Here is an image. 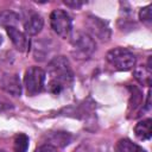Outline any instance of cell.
<instances>
[{
	"label": "cell",
	"mask_w": 152,
	"mask_h": 152,
	"mask_svg": "<svg viewBox=\"0 0 152 152\" xmlns=\"http://www.w3.org/2000/svg\"><path fill=\"white\" fill-rule=\"evenodd\" d=\"M48 90L55 95L59 94L72 82V70L69 61L64 56L55 57L48 65Z\"/></svg>",
	"instance_id": "1"
},
{
	"label": "cell",
	"mask_w": 152,
	"mask_h": 152,
	"mask_svg": "<svg viewBox=\"0 0 152 152\" xmlns=\"http://www.w3.org/2000/svg\"><path fill=\"white\" fill-rule=\"evenodd\" d=\"M96 50L95 40L87 33L77 32L71 38V53L77 59L89 58Z\"/></svg>",
	"instance_id": "2"
},
{
	"label": "cell",
	"mask_w": 152,
	"mask_h": 152,
	"mask_svg": "<svg viewBox=\"0 0 152 152\" xmlns=\"http://www.w3.org/2000/svg\"><path fill=\"white\" fill-rule=\"evenodd\" d=\"M108 63L120 71H127L134 68L137 58L129 50L125 48H115L107 52L106 56Z\"/></svg>",
	"instance_id": "3"
},
{
	"label": "cell",
	"mask_w": 152,
	"mask_h": 152,
	"mask_svg": "<svg viewBox=\"0 0 152 152\" xmlns=\"http://www.w3.org/2000/svg\"><path fill=\"white\" fill-rule=\"evenodd\" d=\"M45 82V71L39 66H30L25 71L24 86L27 95L34 96L39 94L44 88Z\"/></svg>",
	"instance_id": "4"
},
{
	"label": "cell",
	"mask_w": 152,
	"mask_h": 152,
	"mask_svg": "<svg viewBox=\"0 0 152 152\" xmlns=\"http://www.w3.org/2000/svg\"><path fill=\"white\" fill-rule=\"evenodd\" d=\"M50 24L53 32L61 38H68L72 30L70 15L63 10H53L50 14Z\"/></svg>",
	"instance_id": "5"
},
{
	"label": "cell",
	"mask_w": 152,
	"mask_h": 152,
	"mask_svg": "<svg viewBox=\"0 0 152 152\" xmlns=\"http://www.w3.org/2000/svg\"><path fill=\"white\" fill-rule=\"evenodd\" d=\"M0 86L6 93L13 96H20L21 94V84L17 74H4L0 80Z\"/></svg>",
	"instance_id": "6"
},
{
	"label": "cell",
	"mask_w": 152,
	"mask_h": 152,
	"mask_svg": "<svg viewBox=\"0 0 152 152\" xmlns=\"http://www.w3.org/2000/svg\"><path fill=\"white\" fill-rule=\"evenodd\" d=\"M87 26L89 27L90 32L96 36L97 38L104 40L109 37V28L107 26V24L101 20L97 17H89L87 19Z\"/></svg>",
	"instance_id": "7"
},
{
	"label": "cell",
	"mask_w": 152,
	"mask_h": 152,
	"mask_svg": "<svg viewBox=\"0 0 152 152\" xmlns=\"http://www.w3.org/2000/svg\"><path fill=\"white\" fill-rule=\"evenodd\" d=\"M8 37L11 38L13 45L19 50V51H26L30 46V40L28 37L21 32L20 30H18L17 27H7L6 28Z\"/></svg>",
	"instance_id": "8"
},
{
	"label": "cell",
	"mask_w": 152,
	"mask_h": 152,
	"mask_svg": "<svg viewBox=\"0 0 152 152\" xmlns=\"http://www.w3.org/2000/svg\"><path fill=\"white\" fill-rule=\"evenodd\" d=\"M44 26V20L43 18L37 14V13H33L31 14L26 21L24 23V30H25V34L26 36H36L38 34L42 28Z\"/></svg>",
	"instance_id": "9"
},
{
	"label": "cell",
	"mask_w": 152,
	"mask_h": 152,
	"mask_svg": "<svg viewBox=\"0 0 152 152\" xmlns=\"http://www.w3.org/2000/svg\"><path fill=\"white\" fill-rule=\"evenodd\" d=\"M152 121L151 119H146L139 121L134 127V134L140 140H148L152 135Z\"/></svg>",
	"instance_id": "10"
},
{
	"label": "cell",
	"mask_w": 152,
	"mask_h": 152,
	"mask_svg": "<svg viewBox=\"0 0 152 152\" xmlns=\"http://www.w3.org/2000/svg\"><path fill=\"white\" fill-rule=\"evenodd\" d=\"M116 152H146L142 147L131 141L129 139H120L115 145Z\"/></svg>",
	"instance_id": "11"
},
{
	"label": "cell",
	"mask_w": 152,
	"mask_h": 152,
	"mask_svg": "<svg viewBox=\"0 0 152 152\" xmlns=\"http://www.w3.org/2000/svg\"><path fill=\"white\" fill-rule=\"evenodd\" d=\"M134 77L142 86L150 87V84H151V66H148V65L138 66L134 70Z\"/></svg>",
	"instance_id": "12"
},
{
	"label": "cell",
	"mask_w": 152,
	"mask_h": 152,
	"mask_svg": "<svg viewBox=\"0 0 152 152\" xmlns=\"http://www.w3.org/2000/svg\"><path fill=\"white\" fill-rule=\"evenodd\" d=\"M19 23V15L13 11H5L0 13V26L4 27H17Z\"/></svg>",
	"instance_id": "13"
},
{
	"label": "cell",
	"mask_w": 152,
	"mask_h": 152,
	"mask_svg": "<svg viewBox=\"0 0 152 152\" xmlns=\"http://www.w3.org/2000/svg\"><path fill=\"white\" fill-rule=\"evenodd\" d=\"M27 148H28V137L24 133L17 134L13 140L14 152H26Z\"/></svg>",
	"instance_id": "14"
},
{
	"label": "cell",
	"mask_w": 152,
	"mask_h": 152,
	"mask_svg": "<svg viewBox=\"0 0 152 152\" xmlns=\"http://www.w3.org/2000/svg\"><path fill=\"white\" fill-rule=\"evenodd\" d=\"M70 139L71 138H70V135L68 133H65V132H57V133L53 134L51 141L55 142L57 146H65V145L69 144Z\"/></svg>",
	"instance_id": "15"
},
{
	"label": "cell",
	"mask_w": 152,
	"mask_h": 152,
	"mask_svg": "<svg viewBox=\"0 0 152 152\" xmlns=\"http://www.w3.org/2000/svg\"><path fill=\"white\" fill-rule=\"evenodd\" d=\"M139 18L142 23L150 25L151 20H152V13H151V5H147L142 8H140L139 11Z\"/></svg>",
	"instance_id": "16"
},
{
	"label": "cell",
	"mask_w": 152,
	"mask_h": 152,
	"mask_svg": "<svg viewBox=\"0 0 152 152\" xmlns=\"http://www.w3.org/2000/svg\"><path fill=\"white\" fill-rule=\"evenodd\" d=\"M36 152H58V151H57V147L56 146H53L51 144H45V145L39 146L36 150Z\"/></svg>",
	"instance_id": "17"
},
{
	"label": "cell",
	"mask_w": 152,
	"mask_h": 152,
	"mask_svg": "<svg viewBox=\"0 0 152 152\" xmlns=\"http://www.w3.org/2000/svg\"><path fill=\"white\" fill-rule=\"evenodd\" d=\"M63 2H64V5H66L68 7H71V8H80L84 4L83 1H78V0H65Z\"/></svg>",
	"instance_id": "18"
},
{
	"label": "cell",
	"mask_w": 152,
	"mask_h": 152,
	"mask_svg": "<svg viewBox=\"0 0 152 152\" xmlns=\"http://www.w3.org/2000/svg\"><path fill=\"white\" fill-rule=\"evenodd\" d=\"M1 43H2V37L0 36V45H1Z\"/></svg>",
	"instance_id": "19"
},
{
	"label": "cell",
	"mask_w": 152,
	"mask_h": 152,
	"mask_svg": "<svg viewBox=\"0 0 152 152\" xmlns=\"http://www.w3.org/2000/svg\"><path fill=\"white\" fill-rule=\"evenodd\" d=\"M0 152H6V151H4V150H0Z\"/></svg>",
	"instance_id": "20"
}]
</instances>
